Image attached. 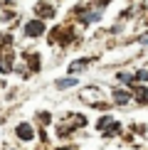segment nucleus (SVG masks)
<instances>
[{
  "instance_id": "f257e3e1",
  "label": "nucleus",
  "mask_w": 148,
  "mask_h": 150,
  "mask_svg": "<svg viewBox=\"0 0 148 150\" xmlns=\"http://www.w3.org/2000/svg\"><path fill=\"white\" fill-rule=\"evenodd\" d=\"M45 35V22L42 20H30L27 25H25V37H30V40H37V37Z\"/></svg>"
},
{
  "instance_id": "f03ea898",
  "label": "nucleus",
  "mask_w": 148,
  "mask_h": 150,
  "mask_svg": "<svg viewBox=\"0 0 148 150\" xmlns=\"http://www.w3.org/2000/svg\"><path fill=\"white\" fill-rule=\"evenodd\" d=\"M111 101H114L116 106H128L133 101V91H128V89H114V91H111Z\"/></svg>"
},
{
  "instance_id": "7ed1b4c3",
  "label": "nucleus",
  "mask_w": 148,
  "mask_h": 150,
  "mask_svg": "<svg viewBox=\"0 0 148 150\" xmlns=\"http://www.w3.org/2000/svg\"><path fill=\"white\" fill-rule=\"evenodd\" d=\"M15 135H17L20 140H32V138H35L32 123H17V126H15Z\"/></svg>"
},
{
  "instance_id": "20e7f679",
  "label": "nucleus",
  "mask_w": 148,
  "mask_h": 150,
  "mask_svg": "<svg viewBox=\"0 0 148 150\" xmlns=\"http://www.w3.org/2000/svg\"><path fill=\"white\" fill-rule=\"evenodd\" d=\"M35 15L49 20V17H54V8H52V5H47V3H40V5H35Z\"/></svg>"
},
{
  "instance_id": "39448f33",
  "label": "nucleus",
  "mask_w": 148,
  "mask_h": 150,
  "mask_svg": "<svg viewBox=\"0 0 148 150\" xmlns=\"http://www.w3.org/2000/svg\"><path fill=\"white\" fill-rule=\"evenodd\" d=\"M94 62H96V57H86V59L72 62V64H69V74H77V71H82V69H86L89 64H94Z\"/></svg>"
},
{
  "instance_id": "423d86ee",
  "label": "nucleus",
  "mask_w": 148,
  "mask_h": 150,
  "mask_svg": "<svg viewBox=\"0 0 148 150\" xmlns=\"http://www.w3.org/2000/svg\"><path fill=\"white\" fill-rule=\"evenodd\" d=\"M0 71H3V74L12 71V54H10V52H3V54H0Z\"/></svg>"
},
{
  "instance_id": "0eeeda50",
  "label": "nucleus",
  "mask_w": 148,
  "mask_h": 150,
  "mask_svg": "<svg viewBox=\"0 0 148 150\" xmlns=\"http://www.w3.org/2000/svg\"><path fill=\"white\" fill-rule=\"evenodd\" d=\"M116 79H119L121 84H126V86H133L136 84V74H128V71H119Z\"/></svg>"
},
{
  "instance_id": "6e6552de",
  "label": "nucleus",
  "mask_w": 148,
  "mask_h": 150,
  "mask_svg": "<svg viewBox=\"0 0 148 150\" xmlns=\"http://www.w3.org/2000/svg\"><path fill=\"white\" fill-rule=\"evenodd\" d=\"M111 123H116V121H114V116H101V118L96 121V130H101V133H104V130H106Z\"/></svg>"
},
{
  "instance_id": "1a4fd4ad",
  "label": "nucleus",
  "mask_w": 148,
  "mask_h": 150,
  "mask_svg": "<svg viewBox=\"0 0 148 150\" xmlns=\"http://www.w3.org/2000/svg\"><path fill=\"white\" fill-rule=\"evenodd\" d=\"M72 86H77V76H67L57 81V89H72Z\"/></svg>"
},
{
  "instance_id": "9d476101",
  "label": "nucleus",
  "mask_w": 148,
  "mask_h": 150,
  "mask_svg": "<svg viewBox=\"0 0 148 150\" xmlns=\"http://www.w3.org/2000/svg\"><path fill=\"white\" fill-rule=\"evenodd\" d=\"M119 133H121V126H119V123H111V126L104 130V138H116Z\"/></svg>"
},
{
  "instance_id": "9b49d317",
  "label": "nucleus",
  "mask_w": 148,
  "mask_h": 150,
  "mask_svg": "<svg viewBox=\"0 0 148 150\" xmlns=\"http://www.w3.org/2000/svg\"><path fill=\"white\" fill-rule=\"evenodd\" d=\"M37 121H40L42 126H49V123H52V116H49L47 111H42V113H37Z\"/></svg>"
},
{
  "instance_id": "f8f14e48",
  "label": "nucleus",
  "mask_w": 148,
  "mask_h": 150,
  "mask_svg": "<svg viewBox=\"0 0 148 150\" xmlns=\"http://www.w3.org/2000/svg\"><path fill=\"white\" fill-rule=\"evenodd\" d=\"M10 42H12V37H10V35H0V47L10 45Z\"/></svg>"
},
{
  "instance_id": "ddd939ff",
  "label": "nucleus",
  "mask_w": 148,
  "mask_h": 150,
  "mask_svg": "<svg viewBox=\"0 0 148 150\" xmlns=\"http://www.w3.org/2000/svg\"><path fill=\"white\" fill-rule=\"evenodd\" d=\"M111 0H91V5H94V8H104V5H109Z\"/></svg>"
},
{
  "instance_id": "4468645a",
  "label": "nucleus",
  "mask_w": 148,
  "mask_h": 150,
  "mask_svg": "<svg viewBox=\"0 0 148 150\" xmlns=\"http://www.w3.org/2000/svg\"><path fill=\"white\" fill-rule=\"evenodd\" d=\"M5 3H15V0H5Z\"/></svg>"
},
{
  "instance_id": "2eb2a0df",
  "label": "nucleus",
  "mask_w": 148,
  "mask_h": 150,
  "mask_svg": "<svg viewBox=\"0 0 148 150\" xmlns=\"http://www.w3.org/2000/svg\"><path fill=\"white\" fill-rule=\"evenodd\" d=\"M59 150H69V148H59Z\"/></svg>"
}]
</instances>
